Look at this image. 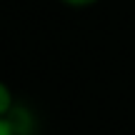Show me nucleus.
<instances>
[{
    "instance_id": "nucleus-3",
    "label": "nucleus",
    "mask_w": 135,
    "mask_h": 135,
    "mask_svg": "<svg viewBox=\"0 0 135 135\" xmlns=\"http://www.w3.org/2000/svg\"><path fill=\"white\" fill-rule=\"evenodd\" d=\"M63 5H68V8H90V5L100 3V0H60Z\"/></svg>"
},
{
    "instance_id": "nucleus-4",
    "label": "nucleus",
    "mask_w": 135,
    "mask_h": 135,
    "mask_svg": "<svg viewBox=\"0 0 135 135\" xmlns=\"http://www.w3.org/2000/svg\"><path fill=\"white\" fill-rule=\"evenodd\" d=\"M0 135H15L13 125H10L8 120H3V118H0Z\"/></svg>"
},
{
    "instance_id": "nucleus-2",
    "label": "nucleus",
    "mask_w": 135,
    "mask_h": 135,
    "mask_svg": "<svg viewBox=\"0 0 135 135\" xmlns=\"http://www.w3.org/2000/svg\"><path fill=\"white\" fill-rule=\"evenodd\" d=\"M15 108H18V98H15L13 88H10L8 83L0 80V118H3V120H8L10 113H13Z\"/></svg>"
},
{
    "instance_id": "nucleus-1",
    "label": "nucleus",
    "mask_w": 135,
    "mask_h": 135,
    "mask_svg": "<svg viewBox=\"0 0 135 135\" xmlns=\"http://www.w3.org/2000/svg\"><path fill=\"white\" fill-rule=\"evenodd\" d=\"M8 123L13 125L15 135H35V128H38V120H35V115H33V113H30L25 105H20V103H18V108L10 113Z\"/></svg>"
}]
</instances>
